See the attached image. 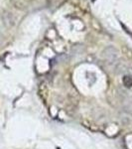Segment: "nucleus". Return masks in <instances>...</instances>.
Masks as SVG:
<instances>
[{
    "mask_svg": "<svg viewBox=\"0 0 132 149\" xmlns=\"http://www.w3.org/2000/svg\"><path fill=\"white\" fill-rule=\"evenodd\" d=\"M104 56H105V58H106L107 61L113 62L117 57V51L114 49L113 47H109L104 51Z\"/></svg>",
    "mask_w": 132,
    "mask_h": 149,
    "instance_id": "obj_1",
    "label": "nucleus"
},
{
    "mask_svg": "<svg viewBox=\"0 0 132 149\" xmlns=\"http://www.w3.org/2000/svg\"><path fill=\"white\" fill-rule=\"evenodd\" d=\"M124 107L128 110L132 111V95L127 97L125 100H124Z\"/></svg>",
    "mask_w": 132,
    "mask_h": 149,
    "instance_id": "obj_2",
    "label": "nucleus"
},
{
    "mask_svg": "<svg viewBox=\"0 0 132 149\" xmlns=\"http://www.w3.org/2000/svg\"><path fill=\"white\" fill-rule=\"evenodd\" d=\"M123 84H124V86H127V88H130V86H132V77H130V76L124 77Z\"/></svg>",
    "mask_w": 132,
    "mask_h": 149,
    "instance_id": "obj_3",
    "label": "nucleus"
}]
</instances>
